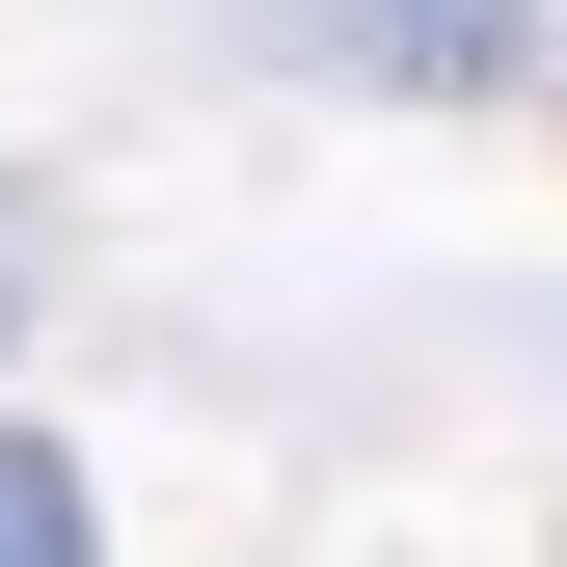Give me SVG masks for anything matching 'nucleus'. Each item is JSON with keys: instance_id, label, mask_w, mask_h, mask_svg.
I'll use <instances>...</instances> for the list:
<instances>
[{"instance_id": "nucleus-1", "label": "nucleus", "mask_w": 567, "mask_h": 567, "mask_svg": "<svg viewBox=\"0 0 567 567\" xmlns=\"http://www.w3.org/2000/svg\"><path fill=\"white\" fill-rule=\"evenodd\" d=\"M324 28V82H379V109H514L540 82V0H298Z\"/></svg>"}, {"instance_id": "nucleus-2", "label": "nucleus", "mask_w": 567, "mask_h": 567, "mask_svg": "<svg viewBox=\"0 0 567 567\" xmlns=\"http://www.w3.org/2000/svg\"><path fill=\"white\" fill-rule=\"evenodd\" d=\"M0 567H109V514H82V460H54V433H0Z\"/></svg>"}, {"instance_id": "nucleus-3", "label": "nucleus", "mask_w": 567, "mask_h": 567, "mask_svg": "<svg viewBox=\"0 0 567 567\" xmlns=\"http://www.w3.org/2000/svg\"><path fill=\"white\" fill-rule=\"evenodd\" d=\"M540 82H567V0H540Z\"/></svg>"}]
</instances>
